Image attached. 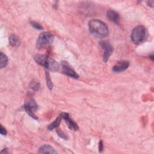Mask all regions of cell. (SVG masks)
<instances>
[{
  "mask_svg": "<svg viewBox=\"0 0 154 154\" xmlns=\"http://www.w3.org/2000/svg\"><path fill=\"white\" fill-rule=\"evenodd\" d=\"M88 28L90 32L99 38L106 37L108 34L107 26L99 19H92L88 22Z\"/></svg>",
  "mask_w": 154,
  "mask_h": 154,
  "instance_id": "6da1fadb",
  "label": "cell"
},
{
  "mask_svg": "<svg viewBox=\"0 0 154 154\" xmlns=\"http://www.w3.org/2000/svg\"><path fill=\"white\" fill-rule=\"evenodd\" d=\"M34 59L37 64L45 67L46 69H48L51 71L57 72L60 69V66L58 63L48 55L37 54L35 55Z\"/></svg>",
  "mask_w": 154,
  "mask_h": 154,
  "instance_id": "7a4b0ae2",
  "label": "cell"
},
{
  "mask_svg": "<svg viewBox=\"0 0 154 154\" xmlns=\"http://www.w3.org/2000/svg\"><path fill=\"white\" fill-rule=\"evenodd\" d=\"M132 41L135 44L142 43L147 37V31L144 26L138 25L135 27L131 35Z\"/></svg>",
  "mask_w": 154,
  "mask_h": 154,
  "instance_id": "3957f363",
  "label": "cell"
},
{
  "mask_svg": "<svg viewBox=\"0 0 154 154\" xmlns=\"http://www.w3.org/2000/svg\"><path fill=\"white\" fill-rule=\"evenodd\" d=\"M54 41L53 35L49 32H43L38 35L36 46L39 49H45L49 47Z\"/></svg>",
  "mask_w": 154,
  "mask_h": 154,
  "instance_id": "277c9868",
  "label": "cell"
},
{
  "mask_svg": "<svg viewBox=\"0 0 154 154\" xmlns=\"http://www.w3.org/2000/svg\"><path fill=\"white\" fill-rule=\"evenodd\" d=\"M61 67H62V72L67 75L69 76L72 78H78L79 75L77 73H76V72L75 71V70L72 68V67L66 61H63L61 63Z\"/></svg>",
  "mask_w": 154,
  "mask_h": 154,
  "instance_id": "5b68a950",
  "label": "cell"
},
{
  "mask_svg": "<svg viewBox=\"0 0 154 154\" xmlns=\"http://www.w3.org/2000/svg\"><path fill=\"white\" fill-rule=\"evenodd\" d=\"M99 44L102 49L103 50V60L104 62H106L113 51V47L111 43L107 41H102Z\"/></svg>",
  "mask_w": 154,
  "mask_h": 154,
  "instance_id": "8992f818",
  "label": "cell"
},
{
  "mask_svg": "<svg viewBox=\"0 0 154 154\" xmlns=\"http://www.w3.org/2000/svg\"><path fill=\"white\" fill-rule=\"evenodd\" d=\"M25 111L27 112V113L32 118L37 119V118L36 117L34 113V111L37 110V105L35 102L34 100H30L28 102H26L24 106H23Z\"/></svg>",
  "mask_w": 154,
  "mask_h": 154,
  "instance_id": "52a82bcc",
  "label": "cell"
},
{
  "mask_svg": "<svg viewBox=\"0 0 154 154\" xmlns=\"http://www.w3.org/2000/svg\"><path fill=\"white\" fill-rule=\"evenodd\" d=\"M61 117L65 120V122H66L69 128L73 131H77L79 128L78 125L75 122H74L72 119H70V116L67 112H62L61 114Z\"/></svg>",
  "mask_w": 154,
  "mask_h": 154,
  "instance_id": "ba28073f",
  "label": "cell"
},
{
  "mask_svg": "<svg viewBox=\"0 0 154 154\" xmlns=\"http://www.w3.org/2000/svg\"><path fill=\"white\" fill-rule=\"evenodd\" d=\"M129 66V63L128 61H123L117 63L115 66L112 67V70L114 72L119 73L123 72L128 69Z\"/></svg>",
  "mask_w": 154,
  "mask_h": 154,
  "instance_id": "9c48e42d",
  "label": "cell"
},
{
  "mask_svg": "<svg viewBox=\"0 0 154 154\" xmlns=\"http://www.w3.org/2000/svg\"><path fill=\"white\" fill-rule=\"evenodd\" d=\"M106 16L108 19L114 22L116 24H118L120 21V16L117 12L112 10H109L106 12Z\"/></svg>",
  "mask_w": 154,
  "mask_h": 154,
  "instance_id": "30bf717a",
  "label": "cell"
},
{
  "mask_svg": "<svg viewBox=\"0 0 154 154\" xmlns=\"http://www.w3.org/2000/svg\"><path fill=\"white\" fill-rule=\"evenodd\" d=\"M38 152L40 153H57L54 148L48 144L42 146L38 149Z\"/></svg>",
  "mask_w": 154,
  "mask_h": 154,
  "instance_id": "8fae6325",
  "label": "cell"
},
{
  "mask_svg": "<svg viewBox=\"0 0 154 154\" xmlns=\"http://www.w3.org/2000/svg\"><path fill=\"white\" fill-rule=\"evenodd\" d=\"M9 43L12 46L17 47L20 45V41L15 34H11L9 37Z\"/></svg>",
  "mask_w": 154,
  "mask_h": 154,
  "instance_id": "7c38bea8",
  "label": "cell"
},
{
  "mask_svg": "<svg viewBox=\"0 0 154 154\" xmlns=\"http://www.w3.org/2000/svg\"><path fill=\"white\" fill-rule=\"evenodd\" d=\"M61 119H62V117L61 115H60L59 116H58L57 117V119L52 122L48 126V129L49 130V131H51L55 128H57L59 126L60 123H61Z\"/></svg>",
  "mask_w": 154,
  "mask_h": 154,
  "instance_id": "4fadbf2b",
  "label": "cell"
},
{
  "mask_svg": "<svg viewBox=\"0 0 154 154\" xmlns=\"http://www.w3.org/2000/svg\"><path fill=\"white\" fill-rule=\"evenodd\" d=\"M0 57H1V64H0V67L1 69L4 68L8 64V57L5 54H4L3 52H1L0 54Z\"/></svg>",
  "mask_w": 154,
  "mask_h": 154,
  "instance_id": "5bb4252c",
  "label": "cell"
},
{
  "mask_svg": "<svg viewBox=\"0 0 154 154\" xmlns=\"http://www.w3.org/2000/svg\"><path fill=\"white\" fill-rule=\"evenodd\" d=\"M29 87L34 91H38L40 88V84L38 81L33 80L29 83Z\"/></svg>",
  "mask_w": 154,
  "mask_h": 154,
  "instance_id": "9a60e30c",
  "label": "cell"
},
{
  "mask_svg": "<svg viewBox=\"0 0 154 154\" xmlns=\"http://www.w3.org/2000/svg\"><path fill=\"white\" fill-rule=\"evenodd\" d=\"M45 75H46V80L47 86L49 90H51L53 87V84L52 82L49 73L47 70H45Z\"/></svg>",
  "mask_w": 154,
  "mask_h": 154,
  "instance_id": "2e32d148",
  "label": "cell"
},
{
  "mask_svg": "<svg viewBox=\"0 0 154 154\" xmlns=\"http://www.w3.org/2000/svg\"><path fill=\"white\" fill-rule=\"evenodd\" d=\"M30 24L32 27H34L36 29H43L42 26L40 23H38L35 21H31Z\"/></svg>",
  "mask_w": 154,
  "mask_h": 154,
  "instance_id": "e0dca14e",
  "label": "cell"
},
{
  "mask_svg": "<svg viewBox=\"0 0 154 154\" xmlns=\"http://www.w3.org/2000/svg\"><path fill=\"white\" fill-rule=\"evenodd\" d=\"M57 132L58 135L61 138H63V139H64V140H67V139L68 138V137H67V135H66L63 132H62L60 129H57Z\"/></svg>",
  "mask_w": 154,
  "mask_h": 154,
  "instance_id": "ac0fdd59",
  "label": "cell"
},
{
  "mask_svg": "<svg viewBox=\"0 0 154 154\" xmlns=\"http://www.w3.org/2000/svg\"><path fill=\"white\" fill-rule=\"evenodd\" d=\"M0 133L2 135H6L7 133L6 129L2 126V125H1V126H0Z\"/></svg>",
  "mask_w": 154,
  "mask_h": 154,
  "instance_id": "d6986e66",
  "label": "cell"
},
{
  "mask_svg": "<svg viewBox=\"0 0 154 154\" xmlns=\"http://www.w3.org/2000/svg\"><path fill=\"white\" fill-rule=\"evenodd\" d=\"M103 142H102V140H100V141H99V152H100L102 151V150H103Z\"/></svg>",
  "mask_w": 154,
  "mask_h": 154,
  "instance_id": "ffe728a7",
  "label": "cell"
},
{
  "mask_svg": "<svg viewBox=\"0 0 154 154\" xmlns=\"http://www.w3.org/2000/svg\"><path fill=\"white\" fill-rule=\"evenodd\" d=\"M8 151H7V149H4L3 150H2L1 152V153H8Z\"/></svg>",
  "mask_w": 154,
  "mask_h": 154,
  "instance_id": "44dd1931",
  "label": "cell"
},
{
  "mask_svg": "<svg viewBox=\"0 0 154 154\" xmlns=\"http://www.w3.org/2000/svg\"><path fill=\"white\" fill-rule=\"evenodd\" d=\"M149 58H150L152 60H153V54H152L150 56H149Z\"/></svg>",
  "mask_w": 154,
  "mask_h": 154,
  "instance_id": "7402d4cb",
  "label": "cell"
}]
</instances>
